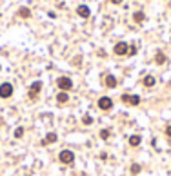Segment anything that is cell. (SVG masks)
<instances>
[{
	"instance_id": "6da1fadb",
	"label": "cell",
	"mask_w": 171,
	"mask_h": 176,
	"mask_svg": "<svg viewBox=\"0 0 171 176\" xmlns=\"http://www.w3.org/2000/svg\"><path fill=\"white\" fill-rule=\"evenodd\" d=\"M58 160H60V163H64V165H71L73 162H75V155H73L69 149H64V151H60Z\"/></svg>"
},
{
	"instance_id": "7a4b0ae2",
	"label": "cell",
	"mask_w": 171,
	"mask_h": 176,
	"mask_svg": "<svg viewBox=\"0 0 171 176\" xmlns=\"http://www.w3.org/2000/svg\"><path fill=\"white\" fill-rule=\"evenodd\" d=\"M57 87H58L60 91L67 93L71 87H73V82H71V78H67V76H60V78L57 80Z\"/></svg>"
},
{
	"instance_id": "3957f363",
	"label": "cell",
	"mask_w": 171,
	"mask_h": 176,
	"mask_svg": "<svg viewBox=\"0 0 171 176\" xmlns=\"http://www.w3.org/2000/svg\"><path fill=\"white\" fill-rule=\"evenodd\" d=\"M13 95V85L9 82H4L0 85V98H9Z\"/></svg>"
},
{
	"instance_id": "277c9868",
	"label": "cell",
	"mask_w": 171,
	"mask_h": 176,
	"mask_svg": "<svg viewBox=\"0 0 171 176\" xmlns=\"http://www.w3.org/2000/svg\"><path fill=\"white\" fill-rule=\"evenodd\" d=\"M42 91V82H33L31 84V87H29V93H28V96L31 98V100H35L37 96H38V93Z\"/></svg>"
},
{
	"instance_id": "5b68a950",
	"label": "cell",
	"mask_w": 171,
	"mask_h": 176,
	"mask_svg": "<svg viewBox=\"0 0 171 176\" xmlns=\"http://www.w3.org/2000/svg\"><path fill=\"white\" fill-rule=\"evenodd\" d=\"M113 51H115V55H118V56H124V55H128V51H129V46L126 42H118L116 46L113 47Z\"/></svg>"
},
{
	"instance_id": "8992f818",
	"label": "cell",
	"mask_w": 171,
	"mask_h": 176,
	"mask_svg": "<svg viewBox=\"0 0 171 176\" xmlns=\"http://www.w3.org/2000/svg\"><path fill=\"white\" fill-rule=\"evenodd\" d=\"M111 107H113V100L109 96H102L99 100V109H102V111H109Z\"/></svg>"
},
{
	"instance_id": "52a82bcc",
	"label": "cell",
	"mask_w": 171,
	"mask_h": 176,
	"mask_svg": "<svg viewBox=\"0 0 171 176\" xmlns=\"http://www.w3.org/2000/svg\"><path fill=\"white\" fill-rule=\"evenodd\" d=\"M122 102L129 104V105H138L140 104V96H137V95H122Z\"/></svg>"
},
{
	"instance_id": "ba28073f",
	"label": "cell",
	"mask_w": 171,
	"mask_h": 176,
	"mask_svg": "<svg viewBox=\"0 0 171 176\" xmlns=\"http://www.w3.org/2000/svg\"><path fill=\"white\" fill-rule=\"evenodd\" d=\"M57 140H58L57 133H47V135H46V138L42 140V145H49V143H55Z\"/></svg>"
},
{
	"instance_id": "9c48e42d",
	"label": "cell",
	"mask_w": 171,
	"mask_h": 176,
	"mask_svg": "<svg viewBox=\"0 0 171 176\" xmlns=\"http://www.w3.org/2000/svg\"><path fill=\"white\" fill-rule=\"evenodd\" d=\"M116 85H118V80H116L113 75H108V76H106V87H109V89H115Z\"/></svg>"
},
{
	"instance_id": "30bf717a",
	"label": "cell",
	"mask_w": 171,
	"mask_h": 176,
	"mask_svg": "<svg viewBox=\"0 0 171 176\" xmlns=\"http://www.w3.org/2000/svg\"><path fill=\"white\" fill-rule=\"evenodd\" d=\"M77 15L82 16V18H87V16H89V7H87V6H78V7H77Z\"/></svg>"
},
{
	"instance_id": "8fae6325",
	"label": "cell",
	"mask_w": 171,
	"mask_h": 176,
	"mask_svg": "<svg viewBox=\"0 0 171 176\" xmlns=\"http://www.w3.org/2000/svg\"><path fill=\"white\" fill-rule=\"evenodd\" d=\"M129 145H131V147H138V145H140V136H138V135L129 136Z\"/></svg>"
},
{
	"instance_id": "7c38bea8",
	"label": "cell",
	"mask_w": 171,
	"mask_h": 176,
	"mask_svg": "<svg viewBox=\"0 0 171 176\" xmlns=\"http://www.w3.org/2000/svg\"><path fill=\"white\" fill-rule=\"evenodd\" d=\"M144 18H146V16H144V13H142V11H135L133 20L137 22V24H142V22H144Z\"/></svg>"
},
{
	"instance_id": "4fadbf2b",
	"label": "cell",
	"mask_w": 171,
	"mask_h": 176,
	"mask_svg": "<svg viewBox=\"0 0 171 176\" xmlns=\"http://www.w3.org/2000/svg\"><path fill=\"white\" fill-rule=\"evenodd\" d=\"M155 62H157L158 65H162V64H166V55H164L162 51H158V53H157V56H155Z\"/></svg>"
},
{
	"instance_id": "5bb4252c",
	"label": "cell",
	"mask_w": 171,
	"mask_h": 176,
	"mask_svg": "<svg viewBox=\"0 0 171 176\" xmlns=\"http://www.w3.org/2000/svg\"><path fill=\"white\" fill-rule=\"evenodd\" d=\"M67 100H69L67 93H64V91H62V93H58V95H57V102H58V104H66Z\"/></svg>"
},
{
	"instance_id": "9a60e30c",
	"label": "cell",
	"mask_w": 171,
	"mask_h": 176,
	"mask_svg": "<svg viewBox=\"0 0 171 176\" xmlns=\"http://www.w3.org/2000/svg\"><path fill=\"white\" fill-rule=\"evenodd\" d=\"M18 15H20L22 18H29V16H31V11H29L28 7H20V9H18Z\"/></svg>"
},
{
	"instance_id": "2e32d148",
	"label": "cell",
	"mask_w": 171,
	"mask_h": 176,
	"mask_svg": "<svg viewBox=\"0 0 171 176\" xmlns=\"http://www.w3.org/2000/svg\"><path fill=\"white\" fill-rule=\"evenodd\" d=\"M144 85H146V87H153V85H155V78H153V76H146V78H144Z\"/></svg>"
},
{
	"instance_id": "e0dca14e",
	"label": "cell",
	"mask_w": 171,
	"mask_h": 176,
	"mask_svg": "<svg viewBox=\"0 0 171 176\" xmlns=\"http://www.w3.org/2000/svg\"><path fill=\"white\" fill-rule=\"evenodd\" d=\"M140 171H142V167H140L138 163H133V165H131V172H133V174H138Z\"/></svg>"
},
{
	"instance_id": "ac0fdd59",
	"label": "cell",
	"mask_w": 171,
	"mask_h": 176,
	"mask_svg": "<svg viewBox=\"0 0 171 176\" xmlns=\"http://www.w3.org/2000/svg\"><path fill=\"white\" fill-rule=\"evenodd\" d=\"M100 138H102V140H108V138H109V129H102V131H100Z\"/></svg>"
},
{
	"instance_id": "d6986e66",
	"label": "cell",
	"mask_w": 171,
	"mask_h": 176,
	"mask_svg": "<svg viewBox=\"0 0 171 176\" xmlns=\"http://www.w3.org/2000/svg\"><path fill=\"white\" fill-rule=\"evenodd\" d=\"M82 123H84V125H89V123H93V118H91V116H87V115H86V116H84V118H82Z\"/></svg>"
},
{
	"instance_id": "ffe728a7",
	"label": "cell",
	"mask_w": 171,
	"mask_h": 176,
	"mask_svg": "<svg viewBox=\"0 0 171 176\" xmlns=\"http://www.w3.org/2000/svg\"><path fill=\"white\" fill-rule=\"evenodd\" d=\"M22 135H24V129H22V127H18V129L15 131V136H16V138H20Z\"/></svg>"
},
{
	"instance_id": "44dd1931",
	"label": "cell",
	"mask_w": 171,
	"mask_h": 176,
	"mask_svg": "<svg viewBox=\"0 0 171 176\" xmlns=\"http://www.w3.org/2000/svg\"><path fill=\"white\" fill-rule=\"evenodd\" d=\"M166 136L171 140V125H167V127H166Z\"/></svg>"
},
{
	"instance_id": "7402d4cb",
	"label": "cell",
	"mask_w": 171,
	"mask_h": 176,
	"mask_svg": "<svg viewBox=\"0 0 171 176\" xmlns=\"http://www.w3.org/2000/svg\"><path fill=\"white\" fill-rule=\"evenodd\" d=\"M128 53H129V55H135V53H137V47H131V49H129Z\"/></svg>"
},
{
	"instance_id": "603a6c76",
	"label": "cell",
	"mask_w": 171,
	"mask_h": 176,
	"mask_svg": "<svg viewBox=\"0 0 171 176\" xmlns=\"http://www.w3.org/2000/svg\"><path fill=\"white\" fill-rule=\"evenodd\" d=\"M113 4H122V0H111Z\"/></svg>"
}]
</instances>
